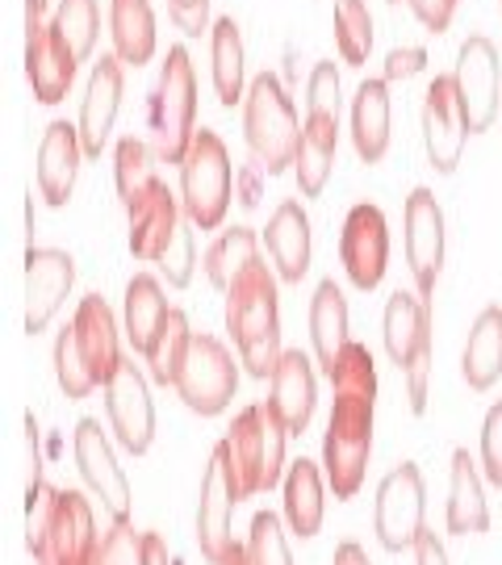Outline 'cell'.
Instances as JSON below:
<instances>
[{"mask_svg":"<svg viewBox=\"0 0 502 565\" xmlns=\"http://www.w3.org/2000/svg\"><path fill=\"white\" fill-rule=\"evenodd\" d=\"M243 130H247V147L256 151V160L268 172H281L298 160L301 147V126L298 109L289 102V93L281 88V81L273 72H260L252 88H247V102H243Z\"/></svg>","mask_w":502,"mask_h":565,"instance_id":"cell-4","label":"cell"},{"mask_svg":"<svg viewBox=\"0 0 502 565\" xmlns=\"http://www.w3.org/2000/svg\"><path fill=\"white\" fill-rule=\"evenodd\" d=\"M160 268L172 285H189V277H193V231H189V223H181L177 239L168 243Z\"/></svg>","mask_w":502,"mask_h":565,"instance_id":"cell-45","label":"cell"},{"mask_svg":"<svg viewBox=\"0 0 502 565\" xmlns=\"http://www.w3.org/2000/svg\"><path fill=\"white\" fill-rule=\"evenodd\" d=\"M210 60H214V88L222 105L247 102L243 93V34L235 18H218L210 30Z\"/></svg>","mask_w":502,"mask_h":565,"instance_id":"cell-33","label":"cell"},{"mask_svg":"<svg viewBox=\"0 0 502 565\" xmlns=\"http://www.w3.org/2000/svg\"><path fill=\"white\" fill-rule=\"evenodd\" d=\"M457 88H461L469 130H485L499 114V51L485 34H469L457 55Z\"/></svg>","mask_w":502,"mask_h":565,"instance_id":"cell-16","label":"cell"},{"mask_svg":"<svg viewBox=\"0 0 502 565\" xmlns=\"http://www.w3.org/2000/svg\"><path fill=\"white\" fill-rule=\"evenodd\" d=\"M335 142H340V118L331 114H310L306 118V130H301V147H298V189L306 198H319L331 168H335Z\"/></svg>","mask_w":502,"mask_h":565,"instance_id":"cell-26","label":"cell"},{"mask_svg":"<svg viewBox=\"0 0 502 565\" xmlns=\"http://www.w3.org/2000/svg\"><path fill=\"white\" fill-rule=\"evenodd\" d=\"M369 448H373V398L335 394L327 440H322V469L335 499H352L361 490Z\"/></svg>","mask_w":502,"mask_h":565,"instance_id":"cell-6","label":"cell"},{"mask_svg":"<svg viewBox=\"0 0 502 565\" xmlns=\"http://www.w3.org/2000/svg\"><path fill=\"white\" fill-rule=\"evenodd\" d=\"M168 310H172V306L163 302V289L156 277L139 273L135 281L126 285V340L135 343V352H147V348H151V340H156V331H160Z\"/></svg>","mask_w":502,"mask_h":565,"instance_id":"cell-34","label":"cell"},{"mask_svg":"<svg viewBox=\"0 0 502 565\" xmlns=\"http://www.w3.org/2000/svg\"><path fill=\"white\" fill-rule=\"evenodd\" d=\"M423 536V473L419 465L402 461L398 469L385 473L377 490V541L389 553L415 548Z\"/></svg>","mask_w":502,"mask_h":565,"instance_id":"cell-11","label":"cell"},{"mask_svg":"<svg viewBox=\"0 0 502 565\" xmlns=\"http://www.w3.org/2000/svg\"><path fill=\"white\" fill-rule=\"evenodd\" d=\"M226 327L239 343V356L252 377H273L281 364V315H277V281L268 264H252L226 289Z\"/></svg>","mask_w":502,"mask_h":565,"instance_id":"cell-1","label":"cell"},{"mask_svg":"<svg viewBox=\"0 0 502 565\" xmlns=\"http://www.w3.org/2000/svg\"><path fill=\"white\" fill-rule=\"evenodd\" d=\"M306 105H310V114L340 118V72H335V63H314L310 88H306Z\"/></svg>","mask_w":502,"mask_h":565,"instance_id":"cell-43","label":"cell"},{"mask_svg":"<svg viewBox=\"0 0 502 565\" xmlns=\"http://www.w3.org/2000/svg\"><path fill=\"white\" fill-rule=\"evenodd\" d=\"M264 239H268V256L277 264L281 281L298 285L310 268V218H306V210L298 202H281Z\"/></svg>","mask_w":502,"mask_h":565,"instance_id":"cell-24","label":"cell"},{"mask_svg":"<svg viewBox=\"0 0 502 565\" xmlns=\"http://www.w3.org/2000/svg\"><path fill=\"white\" fill-rule=\"evenodd\" d=\"M177 231H181V205L172 198V189L160 181L147 193V202L130 210V252L139 260L160 264L168 243L177 239Z\"/></svg>","mask_w":502,"mask_h":565,"instance_id":"cell-23","label":"cell"},{"mask_svg":"<svg viewBox=\"0 0 502 565\" xmlns=\"http://www.w3.org/2000/svg\"><path fill=\"white\" fill-rule=\"evenodd\" d=\"M415 562L419 565H448V553H444V545L436 541V532H423L419 541H415Z\"/></svg>","mask_w":502,"mask_h":565,"instance_id":"cell-52","label":"cell"},{"mask_svg":"<svg viewBox=\"0 0 502 565\" xmlns=\"http://www.w3.org/2000/svg\"><path fill=\"white\" fill-rule=\"evenodd\" d=\"M402 373H406V398H410V411L423 415V411H427V382H431V340L419 343V352L410 356V364H406Z\"/></svg>","mask_w":502,"mask_h":565,"instance_id":"cell-46","label":"cell"},{"mask_svg":"<svg viewBox=\"0 0 502 565\" xmlns=\"http://www.w3.org/2000/svg\"><path fill=\"white\" fill-rule=\"evenodd\" d=\"M310 335H314L319 364L331 373L340 352L348 348V302H343V289L335 281H322L314 302H310Z\"/></svg>","mask_w":502,"mask_h":565,"instance_id":"cell-31","label":"cell"},{"mask_svg":"<svg viewBox=\"0 0 502 565\" xmlns=\"http://www.w3.org/2000/svg\"><path fill=\"white\" fill-rule=\"evenodd\" d=\"M42 13H46V0H25V30L42 25Z\"/></svg>","mask_w":502,"mask_h":565,"instance_id":"cell-55","label":"cell"},{"mask_svg":"<svg viewBox=\"0 0 502 565\" xmlns=\"http://www.w3.org/2000/svg\"><path fill=\"white\" fill-rule=\"evenodd\" d=\"M222 565H252V557H247V548L243 545H231V553L222 557Z\"/></svg>","mask_w":502,"mask_h":565,"instance_id":"cell-56","label":"cell"},{"mask_svg":"<svg viewBox=\"0 0 502 565\" xmlns=\"http://www.w3.org/2000/svg\"><path fill=\"white\" fill-rule=\"evenodd\" d=\"M247 557H252V565H293L289 541H285V532H281V520H277L273 511H260V515L252 520Z\"/></svg>","mask_w":502,"mask_h":565,"instance_id":"cell-42","label":"cell"},{"mask_svg":"<svg viewBox=\"0 0 502 565\" xmlns=\"http://www.w3.org/2000/svg\"><path fill=\"white\" fill-rule=\"evenodd\" d=\"M335 42L348 63H364L373 51V18L364 0H335Z\"/></svg>","mask_w":502,"mask_h":565,"instance_id":"cell-38","label":"cell"},{"mask_svg":"<svg viewBox=\"0 0 502 565\" xmlns=\"http://www.w3.org/2000/svg\"><path fill=\"white\" fill-rule=\"evenodd\" d=\"M464 382L473 390H490L502 373V306H485L464 343Z\"/></svg>","mask_w":502,"mask_h":565,"instance_id":"cell-30","label":"cell"},{"mask_svg":"<svg viewBox=\"0 0 502 565\" xmlns=\"http://www.w3.org/2000/svg\"><path fill=\"white\" fill-rule=\"evenodd\" d=\"M105 406H109V424L118 431L121 448L142 457L151 448V436H156V406H151L147 377L139 373L135 361L121 356L114 382L105 385Z\"/></svg>","mask_w":502,"mask_h":565,"instance_id":"cell-13","label":"cell"},{"mask_svg":"<svg viewBox=\"0 0 502 565\" xmlns=\"http://www.w3.org/2000/svg\"><path fill=\"white\" fill-rule=\"evenodd\" d=\"M100 545L93 507L76 490H51L30 511V553L39 565H97Z\"/></svg>","mask_w":502,"mask_h":565,"instance_id":"cell-2","label":"cell"},{"mask_svg":"<svg viewBox=\"0 0 502 565\" xmlns=\"http://www.w3.org/2000/svg\"><path fill=\"white\" fill-rule=\"evenodd\" d=\"M142 562H147V565H172V557H168V545H163L156 532H142Z\"/></svg>","mask_w":502,"mask_h":565,"instance_id":"cell-53","label":"cell"},{"mask_svg":"<svg viewBox=\"0 0 502 565\" xmlns=\"http://www.w3.org/2000/svg\"><path fill=\"white\" fill-rule=\"evenodd\" d=\"M76 281V260L55 247H30L25 252V331L39 335L55 319L67 289Z\"/></svg>","mask_w":502,"mask_h":565,"instance_id":"cell-17","label":"cell"},{"mask_svg":"<svg viewBox=\"0 0 502 565\" xmlns=\"http://www.w3.org/2000/svg\"><path fill=\"white\" fill-rule=\"evenodd\" d=\"M340 256L352 285L361 289H373V285L385 277V260H389V226H385V214L377 205H352L348 218H343V235H340Z\"/></svg>","mask_w":502,"mask_h":565,"instance_id":"cell-14","label":"cell"},{"mask_svg":"<svg viewBox=\"0 0 502 565\" xmlns=\"http://www.w3.org/2000/svg\"><path fill=\"white\" fill-rule=\"evenodd\" d=\"M46 494H42V465H39V424L34 415H25V507L34 511Z\"/></svg>","mask_w":502,"mask_h":565,"instance_id":"cell-48","label":"cell"},{"mask_svg":"<svg viewBox=\"0 0 502 565\" xmlns=\"http://www.w3.org/2000/svg\"><path fill=\"white\" fill-rule=\"evenodd\" d=\"M239 499H243V490H239L235 469H231V445L222 440V445L214 448L210 465H205L201 507H197V545L210 565H222V557L235 545V536H231V511H235Z\"/></svg>","mask_w":502,"mask_h":565,"instance_id":"cell-9","label":"cell"},{"mask_svg":"<svg viewBox=\"0 0 502 565\" xmlns=\"http://www.w3.org/2000/svg\"><path fill=\"white\" fill-rule=\"evenodd\" d=\"M168 9L184 34H201L210 25V0H168Z\"/></svg>","mask_w":502,"mask_h":565,"instance_id":"cell-49","label":"cell"},{"mask_svg":"<svg viewBox=\"0 0 502 565\" xmlns=\"http://www.w3.org/2000/svg\"><path fill=\"white\" fill-rule=\"evenodd\" d=\"M97 565H147L142 562V536L130 524H114V532L100 545Z\"/></svg>","mask_w":502,"mask_h":565,"instance_id":"cell-44","label":"cell"},{"mask_svg":"<svg viewBox=\"0 0 502 565\" xmlns=\"http://www.w3.org/2000/svg\"><path fill=\"white\" fill-rule=\"evenodd\" d=\"M385 352H389V361L406 369L410 356L419 352L423 340H431V302H423L415 294H389V302H385Z\"/></svg>","mask_w":502,"mask_h":565,"instance_id":"cell-25","label":"cell"},{"mask_svg":"<svg viewBox=\"0 0 502 565\" xmlns=\"http://www.w3.org/2000/svg\"><path fill=\"white\" fill-rule=\"evenodd\" d=\"M51 25L63 34V42L72 46L76 60H88V51H93V42H97V25H100L97 0H60Z\"/></svg>","mask_w":502,"mask_h":565,"instance_id":"cell-40","label":"cell"},{"mask_svg":"<svg viewBox=\"0 0 502 565\" xmlns=\"http://www.w3.org/2000/svg\"><path fill=\"white\" fill-rule=\"evenodd\" d=\"M55 377H60L67 398H84L88 390H97V377H93V369L81 352V340H76V327H63L60 340H55Z\"/></svg>","mask_w":502,"mask_h":565,"instance_id":"cell-41","label":"cell"},{"mask_svg":"<svg viewBox=\"0 0 502 565\" xmlns=\"http://www.w3.org/2000/svg\"><path fill=\"white\" fill-rule=\"evenodd\" d=\"M114 181H118V198L126 210L147 202V193L160 184L156 177V163H151V147L142 139H121L118 142V156H114Z\"/></svg>","mask_w":502,"mask_h":565,"instance_id":"cell-37","label":"cell"},{"mask_svg":"<svg viewBox=\"0 0 502 565\" xmlns=\"http://www.w3.org/2000/svg\"><path fill=\"white\" fill-rule=\"evenodd\" d=\"M189 343H193L189 319H184V310H177V306H172V310L163 315V323H160V331H156L151 348L142 352V356H147V369H151V377H156V382H160V385H177Z\"/></svg>","mask_w":502,"mask_h":565,"instance_id":"cell-36","label":"cell"},{"mask_svg":"<svg viewBox=\"0 0 502 565\" xmlns=\"http://www.w3.org/2000/svg\"><path fill=\"white\" fill-rule=\"evenodd\" d=\"M314 398H319V382H314V369L310 356L301 348H289L273 373V411L281 415V424L289 427V436H301L310 415H314Z\"/></svg>","mask_w":502,"mask_h":565,"instance_id":"cell-22","label":"cell"},{"mask_svg":"<svg viewBox=\"0 0 502 565\" xmlns=\"http://www.w3.org/2000/svg\"><path fill=\"white\" fill-rule=\"evenodd\" d=\"M285 436H289V427L281 424L273 403L247 406L235 419L226 445H231V469L239 478L243 494H260V490H273L281 482Z\"/></svg>","mask_w":502,"mask_h":565,"instance_id":"cell-5","label":"cell"},{"mask_svg":"<svg viewBox=\"0 0 502 565\" xmlns=\"http://www.w3.org/2000/svg\"><path fill=\"white\" fill-rule=\"evenodd\" d=\"M490 527V507H485L482 473L473 457L457 448L452 452V490H448V532L469 536V532H485Z\"/></svg>","mask_w":502,"mask_h":565,"instance_id":"cell-28","label":"cell"},{"mask_svg":"<svg viewBox=\"0 0 502 565\" xmlns=\"http://www.w3.org/2000/svg\"><path fill=\"white\" fill-rule=\"evenodd\" d=\"M335 565H369V557H364V548L356 545V541H343V545L335 548Z\"/></svg>","mask_w":502,"mask_h":565,"instance_id":"cell-54","label":"cell"},{"mask_svg":"<svg viewBox=\"0 0 502 565\" xmlns=\"http://www.w3.org/2000/svg\"><path fill=\"white\" fill-rule=\"evenodd\" d=\"M260 260V243H256V231L252 226H235L214 239V247L205 252V273L218 289H231L239 281L252 264Z\"/></svg>","mask_w":502,"mask_h":565,"instance_id":"cell-35","label":"cell"},{"mask_svg":"<svg viewBox=\"0 0 502 565\" xmlns=\"http://www.w3.org/2000/svg\"><path fill=\"white\" fill-rule=\"evenodd\" d=\"M482 469L485 478L502 490V403L490 406V415H485V427H482Z\"/></svg>","mask_w":502,"mask_h":565,"instance_id":"cell-47","label":"cell"},{"mask_svg":"<svg viewBox=\"0 0 502 565\" xmlns=\"http://www.w3.org/2000/svg\"><path fill=\"white\" fill-rule=\"evenodd\" d=\"M423 63H427V51H423V46H398V51H389V60H385V81L415 76V72H423Z\"/></svg>","mask_w":502,"mask_h":565,"instance_id":"cell-50","label":"cell"},{"mask_svg":"<svg viewBox=\"0 0 502 565\" xmlns=\"http://www.w3.org/2000/svg\"><path fill=\"white\" fill-rule=\"evenodd\" d=\"M235 385H239V373H235L231 352L214 335H193L189 352H184L181 377L172 385L184 398V406L197 415H218L222 406L235 398Z\"/></svg>","mask_w":502,"mask_h":565,"instance_id":"cell-8","label":"cell"},{"mask_svg":"<svg viewBox=\"0 0 502 565\" xmlns=\"http://www.w3.org/2000/svg\"><path fill=\"white\" fill-rule=\"evenodd\" d=\"M285 520L298 532L301 541L314 536L322 524V473L314 461H293L285 478Z\"/></svg>","mask_w":502,"mask_h":565,"instance_id":"cell-32","label":"cell"},{"mask_svg":"<svg viewBox=\"0 0 502 565\" xmlns=\"http://www.w3.org/2000/svg\"><path fill=\"white\" fill-rule=\"evenodd\" d=\"M402 223H406V260H410V273H415V285H419V298L431 302L444 264V210L436 202V193L415 189L406 198Z\"/></svg>","mask_w":502,"mask_h":565,"instance_id":"cell-12","label":"cell"},{"mask_svg":"<svg viewBox=\"0 0 502 565\" xmlns=\"http://www.w3.org/2000/svg\"><path fill=\"white\" fill-rule=\"evenodd\" d=\"M81 126L72 121H51L39 147V189L51 205H63L76 189V172H81Z\"/></svg>","mask_w":502,"mask_h":565,"instance_id":"cell-20","label":"cell"},{"mask_svg":"<svg viewBox=\"0 0 502 565\" xmlns=\"http://www.w3.org/2000/svg\"><path fill=\"white\" fill-rule=\"evenodd\" d=\"M72 327H76V340H81V352H84V361H88V369H93L97 385H109L121 364L118 319H114L109 302H105L100 294H88L81 302V310H76Z\"/></svg>","mask_w":502,"mask_h":565,"instance_id":"cell-21","label":"cell"},{"mask_svg":"<svg viewBox=\"0 0 502 565\" xmlns=\"http://www.w3.org/2000/svg\"><path fill=\"white\" fill-rule=\"evenodd\" d=\"M352 139L364 163H377L389 147V81H364L352 102Z\"/></svg>","mask_w":502,"mask_h":565,"instance_id":"cell-27","label":"cell"},{"mask_svg":"<svg viewBox=\"0 0 502 565\" xmlns=\"http://www.w3.org/2000/svg\"><path fill=\"white\" fill-rule=\"evenodd\" d=\"M76 55L63 42V34L55 25H30L25 30V76L34 84V97L42 105H55L67 97V88L76 81Z\"/></svg>","mask_w":502,"mask_h":565,"instance_id":"cell-18","label":"cell"},{"mask_svg":"<svg viewBox=\"0 0 502 565\" xmlns=\"http://www.w3.org/2000/svg\"><path fill=\"white\" fill-rule=\"evenodd\" d=\"M469 114H464L457 76H436L423 102V142L436 172H452L461 163L464 139H469Z\"/></svg>","mask_w":502,"mask_h":565,"instance_id":"cell-10","label":"cell"},{"mask_svg":"<svg viewBox=\"0 0 502 565\" xmlns=\"http://www.w3.org/2000/svg\"><path fill=\"white\" fill-rule=\"evenodd\" d=\"M197 139V76L184 46H172L163 60L160 84L151 93V142L163 163H184Z\"/></svg>","mask_w":502,"mask_h":565,"instance_id":"cell-3","label":"cell"},{"mask_svg":"<svg viewBox=\"0 0 502 565\" xmlns=\"http://www.w3.org/2000/svg\"><path fill=\"white\" fill-rule=\"evenodd\" d=\"M410 9H415V18L427 25V30H448V21H452V9H457V0H410Z\"/></svg>","mask_w":502,"mask_h":565,"instance_id":"cell-51","label":"cell"},{"mask_svg":"<svg viewBox=\"0 0 502 565\" xmlns=\"http://www.w3.org/2000/svg\"><path fill=\"white\" fill-rule=\"evenodd\" d=\"M76 465H81L84 482L100 494L105 511L114 515V524H130V507H135L130 503V482H126V473H121L118 457H114L97 419L76 424Z\"/></svg>","mask_w":502,"mask_h":565,"instance_id":"cell-15","label":"cell"},{"mask_svg":"<svg viewBox=\"0 0 502 565\" xmlns=\"http://www.w3.org/2000/svg\"><path fill=\"white\" fill-rule=\"evenodd\" d=\"M335 394H356V398H373L377 403V373H373V352L364 343L348 340V348L340 352L335 369L327 373Z\"/></svg>","mask_w":502,"mask_h":565,"instance_id":"cell-39","label":"cell"},{"mask_svg":"<svg viewBox=\"0 0 502 565\" xmlns=\"http://www.w3.org/2000/svg\"><path fill=\"white\" fill-rule=\"evenodd\" d=\"M109 34L121 63H147L156 51V13L151 0H109Z\"/></svg>","mask_w":502,"mask_h":565,"instance_id":"cell-29","label":"cell"},{"mask_svg":"<svg viewBox=\"0 0 502 565\" xmlns=\"http://www.w3.org/2000/svg\"><path fill=\"white\" fill-rule=\"evenodd\" d=\"M121 105V60L118 55H100V63L88 76V93L81 105V142L84 156H100V147L109 142L114 118Z\"/></svg>","mask_w":502,"mask_h":565,"instance_id":"cell-19","label":"cell"},{"mask_svg":"<svg viewBox=\"0 0 502 565\" xmlns=\"http://www.w3.org/2000/svg\"><path fill=\"white\" fill-rule=\"evenodd\" d=\"M181 202L189 223L214 231L231 205V156L214 130H197L181 163Z\"/></svg>","mask_w":502,"mask_h":565,"instance_id":"cell-7","label":"cell"}]
</instances>
